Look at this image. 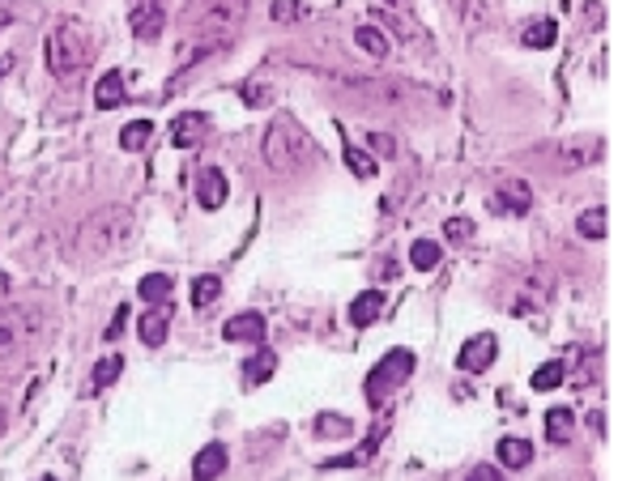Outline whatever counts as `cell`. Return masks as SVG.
Instances as JSON below:
<instances>
[{
	"mask_svg": "<svg viewBox=\"0 0 618 481\" xmlns=\"http://www.w3.org/2000/svg\"><path fill=\"white\" fill-rule=\"evenodd\" d=\"M248 0H188V35L197 43V52H222L231 47L235 30L243 26Z\"/></svg>",
	"mask_w": 618,
	"mask_h": 481,
	"instance_id": "obj_1",
	"label": "cell"
},
{
	"mask_svg": "<svg viewBox=\"0 0 618 481\" xmlns=\"http://www.w3.org/2000/svg\"><path fill=\"white\" fill-rule=\"evenodd\" d=\"M264 162L277 170V175H294L303 170L307 162H316V145L312 137L294 124L290 116H273V124L264 128Z\"/></svg>",
	"mask_w": 618,
	"mask_h": 481,
	"instance_id": "obj_2",
	"label": "cell"
},
{
	"mask_svg": "<svg viewBox=\"0 0 618 481\" xmlns=\"http://www.w3.org/2000/svg\"><path fill=\"white\" fill-rule=\"evenodd\" d=\"M132 234H137L132 213L111 205V209H103V213H94V218L81 226L77 248H81V256H116V251H124L132 243Z\"/></svg>",
	"mask_w": 618,
	"mask_h": 481,
	"instance_id": "obj_3",
	"label": "cell"
},
{
	"mask_svg": "<svg viewBox=\"0 0 618 481\" xmlns=\"http://www.w3.org/2000/svg\"><path fill=\"white\" fill-rule=\"evenodd\" d=\"M90 52H94V39L81 22H60L47 35V68L56 77H77L81 68L90 65Z\"/></svg>",
	"mask_w": 618,
	"mask_h": 481,
	"instance_id": "obj_4",
	"label": "cell"
},
{
	"mask_svg": "<svg viewBox=\"0 0 618 481\" xmlns=\"http://www.w3.org/2000/svg\"><path fill=\"white\" fill-rule=\"evenodd\" d=\"M43 328L39 307H0V363H14L35 345Z\"/></svg>",
	"mask_w": 618,
	"mask_h": 481,
	"instance_id": "obj_5",
	"label": "cell"
},
{
	"mask_svg": "<svg viewBox=\"0 0 618 481\" xmlns=\"http://www.w3.org/2000/svg\"><path fill=\"white\" fill-rule=\"evenodd\" d=\"M409 375H414V353H409V350H388L380 363L371 366V375H367V401L380 404L384 396L401 388Z\"/></svg>",
	"mask_w": 618,
	"mask_h": 481,
	"instance_id": "obj_6",
	"label": "cell"
},
{
	"mask_svg": "<svg viewBox=\"0 0 618 481\" xmlns=\"http://www.w3.org/2000/svg\"><path fill=\"white\" fill-rule=\"evenodd\" d=\"M345 94H355L363 107H401L406 98H414L409 86H401V81H384V77L345 81Z\"/></svg>",
	"mask_w": 618,
	"mask_h": 481,
	"instance_id": "obj_7",
	"label": "cell"
},
{
	"mask_svg": "<svg viewBox=\"0 0 618 481\" xmlns=\"http://www.w3.org/2000/svg\"><path fill=\"white\" fill-rule=\"evenodd\" d=\"M167 26V0H132V35L154 43Z\"/></svg>",
	"mask_w": 618,
	"mask_h": 481,
	"instance_id": "obj_8",
	"label": "cell"
},
{
	"mask_svg": "<svg viewBox=\"0 0 618 481\" xmlns=\"http://www.w3.org/2000/svg\"><path fill=\"white\" fill-rule=\"evenodd\" d=\"M490 209H495V213H516V218H525L529 209H533V192H529V183L525 179L500 183V188L490 192Z\"/></svg>",
	"mask_w": 618,
	"mask_h": 481,
	"instance_id": "obj_9",
	"label": "cell"
},
{
	"mask_svg": "<svg viewBox=\"0 0 618 481\" xmlns=\"http://www.w3.org/2000/svg\"><path fill=\"white\" fill-rule=\"evenodd\" d=\"M226 341H239V345H264V315L261 312H239L222 324Z\"/></svg>",
	"mask_w": 618,
	"mask_h": 481,
	"instance_id": "obj_10",
	"label": "cell"
},
{
	"mask_svg": "<svg viewBox=\"0 0 618 481\" xmlns=\"http://www.w3.org/2000/svg\"><path fill=\"white\" fill-rule=\"evenodd\" d=\"M495 337L490 333H482V337H474V341H465L460 345V353H457V366L460 371H487L490 363H495Z\"/></svg>",
	"mask_w": 618,
	"mask_h": 481,
	"instance_id": "obj_11",
	"label": "cell"
},
{
	"mask_svg": "<svg viewBox=\"0 0 618 481\" xmlns=\"http://www.w3.org/2000/svg\"><path fill=\"white\" fill-rule=\"evenodd\" d=\"M205 132H210V119L201 116V111H184L171 124V145L175 149H192L197 141H205Z\"/></svg>",
	"mask_w": 618,
	"mask_h": 481,
	"instance_id": "obj_12",
	"label": "cell"
},
{
	"mask_svg": "<svg viewBox=\"0 0 618 481\" xmlns=\"http://www.w3.org/2000/svg\"><path fill=\"white\" fill-rule=\"evenodd\" d=\"M226 192H231V188H226V175L222 170H201V179H197V200H201V209H222L226 205Z\"/></svg>",
	"mask_w": 618,
	"mask_h": 481,
	"instance_id": "obj_13",
	"label": "cell"
},
{
	"mask_svg": "<svg viewBox=\"0 0 618 481\" xmlns=\"http://www.w3.org/2000/svg\"><path fill=\"white\" fill-rule=\"evenodd\" d=\"M226 473V447L222 443H210V447H201L197 460H192V481H213Z\"/></svg>",
	"mask_w": 618,
	"mask_h": 481,
	"instance_id": "obj_14",
	"label": "cell"
},
{
	"mask_svg": "<svg viewBox=\"0 0 618 481\" xmlns=\"http://www.w3.org/2000/svg\"><path fill=\"white\" fill-rule=\"evenodd\" d=\"M380 312H384V294H380V290H363V294L350 302V324L367 328V324H376V320H380Z\"/></svg>",
	"mask_w": 618,
	"mask_h": 481,
	"instance_id": "obj_15",
	"label": "cell"
},
{
	"mask_svg": "<svg viewBox=\"0 0 618 481\" xmlns=\"http://www.w3.org/2000/svg\"><path fill=\"white\" fill-rule=\"evenodd\" d=\"M94 103L103 107V111H116L119 103H124V73H103L98 77V86H94Z\"/></svg>",
	"mask_w": 618,
	"mask_h": 481,
	"instance_id": "obj_16",
	"label": "cell"
},
{
	"mask_svg": "<svg viewBox=\"0 0 618 481\" xmlns=\"http://www.w3.org/2000/svg\"><path fill=\"white\" fill-rule=\"evenodd\" d=\"M167 328H171V312H162V307H154V312H145L141 320H137V333H141L145 345H162V341H167Z\"/></svg>",
	"mask_w": 618,
	"mask_h": 481,
	"instance_id": "obj_17",
	"label": "cell"
},
{
	"mask_svg": "<svg viewBox=\"0 0 618 481\" xmlns=\"http://www.w3.org/2000/svg\"><path fill=\"white\" fill-rule=\"evenodd\" d=\"M602 158V141L597 137H584V141H563V167H589Z\"/></svg>",
	"mask_w": 618,
	"mask_h": 481,
	"instance_id": "obj_18",
	"label": "cell"
},
{
	"mask_svg": "<svg viewBox=\"0 0 618 481\" xmlns=\"http://www.w3.org/2000/svg\"><path fill=\"white\" fill-rule=\"evenodd\" d=\"M137 294H141L145 302H154V307H162V302H171V294H175V277H167V273H149L137 286Z\"/></svg>",
	"mask_w": 618,
	"mask_h": 481,
	"instance_id": "obj_19",
	"label": "cell"
},
{
	"mask_svg": "<svg viewBox=\"0 0 618 481\" xmlns=\"http://www.w3.org/2000/svg\"><path fill=\"white\" fill-rule=\"evenodd\" d=\"M273 371H277L273 350H256L248 363H243V379H248V384H264V379H273Z\"/></svg>",
	"mask_w": 618,
	"mask_h": 481,
	"instance_id": "obj_20",
	"label": "cell"
},
{
	"mask_svg": "<svg viewBox=\"0 0 618 481\" xmlns=\"http://www.w3.org/2000/svg\"><path fill=\"white\" fill-rule=\"evenodd\" d=\"M355 43L363 47L367 56H376V60H384V56L393 52V43H388V35H384L380 26H358L355 30Z\"/></svg>",
	"mask_w": 618,
	"mask_h": 481,
	"instance_id": "obj_21",
	"label": "cell"
},
{
	"mask_svg": "<svg viewBox=\"0 0 618 481\" xmlns=\"http://www.w3.org/2000/svg\"><path fill=\"white\" fill-rule=\"evenodd\" d=\"M500 465L503 468H529L533 465V447L525 439H503L500 443Z\"/></svg>",
	"mask_w": 618,
	"mask_h": 481,
	"instance_id": "obj_22",
	"label": "cell"
},
{
	"mask_svg": "<svg viewBox=\"0 0 618 481\" xmlns=\"http://www.w3.org/2000/svg\"><path fill=\"white\" fill-rule=\"evenodd\" d=\"M554 39H559V26H554V22H529L525 35H520V43H525V47H533V52L554 47Z\"/></svg>",
	"mask_w": 618,
	"mask_h": 481,
	"instance_id": "obj_23",
	"label": "cell"
},
{
	"mask_svg": "<svg viewBox=\"0 0 618 481\" xmlns=\"http://www.w3.org/2000/svg\"><path fill=\"white\" fill-rule=\"evenodd\" d=\"M572 426H576L572 409H546V439L551 443H567L572 439Z\"/></svg>",
	"mask_w": 618,
	"mask_h": 481,
	"instance_id": "obj_24",
	"label": "cell"
},
{
	"mask_svg": "<svg viewBox=\"0 0 618 481\" xmlns=\"http://www.w3.org/2000/svg\"><path fill=\"white\" fill-rule=\"evenodd\" d=\"M439 256H444V248H439V243H431V239H418V243L409 248V264H414L418 273L435 269V264H439Z\"/></svg>",
	"mask_w": 618,
	"mask_h": 481,
	"instance_id": "obj_25",
	"label": "cell"
},
{
	"mask_svg": "<svg viewBox=\"0 0 618 481\" xmlns=\"http://www.w3.org/2000/svg\"><path fill=\"white\" fill-rule=\"evenodd\" d=\"M119 371H124V358H116V353H111V358H103V363L94 366V375H90V392H103V388H111V384H116V375Z\"/></svg>",
	"mask_w": 618,
	"mask_h": 481,
	"instance_id": "obj_26",
	"label": "cell"
},
{
	"mask_svg": "<svg viewBox=\"0 0 618 481\" xmlns=\"http://www.w3.org/2000/svg\"><path fill=\"white\" fill-rule=\"evenodd\" d=\"M218 294H222V281H218V277H197V281H192V307H197V312H205L210 302H218Z\"/></svg>",
	"mask_w": 618,
	"mask_h": 481,
	"instance_id": "obj_27",
	"label": "cell"
},
{
	"mask_svg": "<svg viewBox=\"0 0 618 481\" xmlns=\"http://www.w3.org/2000/svg\"><path fill=\"white\" fill-rule=\"evenodd\" d=\"M580 234H584V239H592V243H602V239H605V209L602 205H592V209H584V213H580Z\"/></svg>",
	"mask_w": 618,
	"mask_h": 481,
	"instance_id": "obj_28",
	"label": "cell"
},
{
	"mask_svg": "<svg viewBox=\"0 0 618 481\" xmlns=\"http://www.w3.org/2000/svg\"><path fill=\"white\" fill-rule=\"evenodd\" d=\"M154 137V124L149 119H137V124H124V132H119V145L124 149H145V141Z\"/></svg>",
	"mask_w": 618,
	"mask_h": 481,
	"instance_id": "obj_29",
	"label": "cell"
},
{
	"mask_svg": "<svg viewBox=\"0 0 618 481\" xmlns=\"http://www.w3.org/2000/svg\"><path fill=\"white\" fill-rule=\"evenodd\" d=\"M342 158H345V167L355 170L358 179H371V175H376V158H367L363 149H355V145H342Z\"/></svg>",
	"mask_w": 618,
	"mask_h": 481,
	"instance_id": "obj_30",
	"label": "cell"
},
{
	"mask_svg": "<svg viewBox=\"0 0 618 481\" xmlns=\"http://www.w3.org/2000/svg\"><path fill=\"white\" fill-rule=\"evenodd\" d=\"M563 384V363L554 358V363H541L538 371H533V388L538 392H551V388H559Z\"/></svg>",
	"mask_w": 618,
	"mask_h": 481,
	"instance_id": "obj_31",
	"label": "cell"
},
{
	"mask_svg": "<svg viewBox=\"0 0 618 481\" xmlns=\"http://www.w3.org/2000/svg\"><path fill=\"white\" fill-rule=\"evenodd\" d=\"M444 239H452V243H465V239H474V221H469V218H448V221H444Z\"/></svg>",
	"mask_w": 618,
	"mask_h": 481,
	"instance_id": "obj_32",
	"label": "cell"
},
{
	"mask_svg": "<svg viewBox=\"0 0 618 481\" xmlns=\"http://www.w3.org/2000/svg\"><path fill=\"white\" fill-rule=\"evenodd\" d=\"M307 14V9H303L299 0H277L273 9H269V17H273V22H294V17H303Z\"/></svg>",
	"mask_w": 618,
	"mask_h": 481,
	"instance_id": "obj_33",
	"label": "cell"
},
{
	"mask_svg": "<svg viewBox=\"0 0 618 481\" xmlns=\"http://www.w3.org/2000/svg\"><path fill=\"white\" fill-rule=\"evenodd\" d=\"M243 98H248L252 107H273V90L261 86V81H248V86H243Z\"/></svg>",
	"mask_w": 618,
	"mask_h": 481,
	"instance_id": "obj_34",
	"label": "cell"
},
{
	"mask_svg": "<svg viewBox=\"0 0 618 481\" xmlns=\"http://www.w3.org/2000/svg\"><path fill=\"white\" fill-rule=\"evenodd\" d=\"M367 145H371V154H380V158H397V154H401V149H397V141L388 137V132H371Z\"/></svg>",
	"mask_w": 618,
	"mask_h": 481,
	"instance_id": "obj_35",
	"label": "cell"
},
{
	"mask_svg": "<svg viewBox=\"0 0 618 481\" xmlns=\"http://www.w3.org/2000/svg\"><path fill=\"white\" fill-rule=\"evenodd\" d=\"M316 430L320 435H350V422H345V417H333V414H320Z\"/></svg>",
	"mask_w": 618,
	"mask_h": 481,
	"instance_id": "obj_36",
	"label": "cell"
},
{
	"mask_svg": "<svg viewBox=\"0 0 618 481\" xmlns=\"http://www.w3.org/2000/svg\"><path fill=\"white\" fill-rule=\"evenodd\" d=\"M465 481H503V473L495 465H478V468H469V473H465Z\"/></svg>",
	"mask_w": 618,
	"mask_h": 481,
	"instance_id": "obj_37",
	"label": "cell"
},
{
	"mask_svg": "<svg viewBox=\"0 0 618 481\" xmlns=\"http://www.w3.org/2000/svg\"><path fill=\"white\" fill-rule=\"evenodd\" d=\"M124 320H129V307H119V312H116V320H111V328H107V341H116V337H119Z\"/></svg>",
	"mask_w": 618,
	"mask_h": 481,
	"instance_id": "obj_38",
	"label": "cell"
},
{
	"mask_svg": "<svg viewBox=\"0 0 618 481\" xmlns=\"http://www.w3.org/2000/svg\"><path fill=\"white\" fill-rule=\"evenodd\" d=\"M9 17H14V9H9V0H0V26H5Z\"/></svg>",
	"mask_w": 618,
	"mask_h": 481,
	"instance_id": "obj_39",
	"label": "cell"
},
{
	"mask_svg": "<svg viewBox=\"0 0 618 481\" xmlns=\"http://www.w3.org/2000/svg\"><path fill=\"white\" fill-rule=\"evenodd\" d=\"M9 68H14V60H9V56H0V77H5Z\"/></svg>",
	"mask_w": 618,
	"mask_h": 481,
	"instance_id": "obj_40",
	"label": "cell"
},
{
	"mask_svg": "<svg viewBox=\"0 0 618 481\" xmlns=\"http://www.w3.org/2000/svg\"><path fill=\"white\" fill-rule=\"evenodd\" d=\"M0 426H5V401H0Z\"/></svg>",
	"mask_w": 618,
	"mask_h": 481,
	"instance_id": "obj_41",
	"label": "cell"
},
{
	"mask_svg": "<svg viewBox=\"0 0 618 481\" xmlns=\"http://www.w3.org/2000/svg\"><path fill=\"white\" fill-rule=\"evenodd\" d=\"M39 481H56V477H39Z\"/></svg>",
	"mask_w": 618,
	"mask_h": 481,
	"instance_id": "obj_42",
	"label": "cell"
}]
</instances>
